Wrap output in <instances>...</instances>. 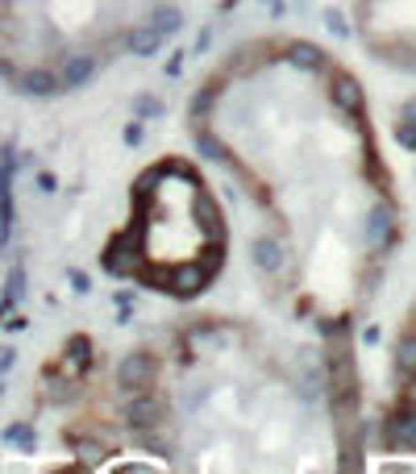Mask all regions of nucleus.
<instances>
[{"label": "nucleus", "instance_id": "obj_6", "mask_svg": "<svg viewBox=\"0 0 416 474\" xmlns=\"http://www.w3.org/2000/svg\"><path fill=\"white\" fill-rule=\"evenodd\" d=\"M383 441H416V296L400 316L388 366V404H383Z\"/></svg>", "mask_w": 416, "mask_h": 474}, {"label": "nucleus", "instance_id": "obj_3", "mask_svg": "<svg viewBox=\"0 0 416 474\" xmlns=\"http://www.w3.org/2000/svg\"><path fill=\"white\" fill-rule=\"evenodd\" d=\"M229 217L200 163L158 154L129 183L121 225L100 250L104 271L150 296L196 299L229 267Z\"/></svg>", "mask_w": 416, "mask_h": 474}, {"label": "nucleus", "instance_id": "obj_7", "mask_svg": "<svg viewBox=\"0 0 416 474\" xmlns=\"http://www.w3.org/2000/svg\"><path fill=\"white\" fill-rule=\"evenodd\" d=\"M391 129H396V142L416 159V96H408L404 105L391 109Z\"/></svg>", "mask_w": 416, "mask_h": 474}, {"label": "nucleus", "instance_id": "obj_1", "mask_svg": "<svg viewBox=\"0 0 416 474\" xmlns=\"http://www.w3.org/2000/svg\"><path fill=\"white\" fill-rule=\"evenodd\" d=\"M188 129L263 221L283 308L346 338L404 245V200L358 75L320 42H237L196 83Z\"/></svg>", "mask_w": 416, "mask_h": 474}, {"label": "nucleus", "instance_id": "obj_5", "mask_svg": "<svg viewBox=\"0 0 416 474\" xmlns=\"http://www.w3.org/2000/svg\"><path fill=\"white\" fill-rule=\"evenodd\" d=\"M350 13L379 63L416 75V0H350Z\"/></svg>", "mask_w": 416, "mask_h": 474}, {"label": "nucleus", "instance_id": "obj_4", "mask_svg": "<svg viewBox=\"0 0 416 474\" xmlns=\"http://www.w3.org/2000/svg\"><path fill=\"white\" fill-rule=\"evenodd\" d=\"M175 0H0V80L50 96L138 46Z\"/></svg>", "mask_w": 416, "mask_h": 474}, {"label": "nucleus", "instance_id": "obj_2", "mask_svg": "<svg viewBox=\"0 0 416 474\" xmlns=\"http://www.w3.org/2000/svg\"><path fill=\"white\" fill-rule=\"evenodd\" d=\"M117 420L183 470H329L346 424L337 379L246 316H183L117 375Z\"/></svg>", "mask_w": 416, "mask_h": 474}]
</instances>
